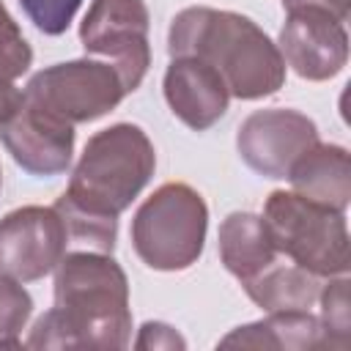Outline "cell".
Instances as JSON below:
<instances>
[{
	"label": "cell",
	"mask_w": 351,
	"mask_h": 351,
	"mask_svg": "<svg viewBox=\"0 0 351 351\" xmlns=\"http://www.w3.org/2000/svg\"><path fill=\"white\" fill-rule=\"evenodd\" d=\"M156 154L148 134L134 123H115L96 132L71 173L69 189L55 208L66 222L69 244L112 252L118 214L151 181Z\"/></svg>",
	"instance_id": "1"
},
{
	"label": "cell",
	"mask_w": 351,
	"mask_h": 351,
	"mask_svg": "<svg viewBox=\"0 0 351 351\" xmlns=\"http://www.w3.org/2000/svg\"><path fill=\"white\" fill-rule=\"evenodd\" d=\"M129 282L110 252L74 250L55 266V307L30 329V348H126Z\"/></svg>",
	"instance_id": "2"
},
{
	"label": "cell",
	"mask_w": 351,
	"mask_h": 351,
	"mask_svg": "<svg viewBox=\"0 0 351 351\" xmlns=\"http://www.w3.org/2000/svg\"><path fill=\"white\" fill-rule=\"evenodd\" d=\"M167 52L192 55L219 71L230 96L263 99L282 88L285 60L271 38L247 16L192 5L173 16Z\"/></svg>",
	"instance_id": "3"
},
{
	"label": "cell",
	"mask_w": 351,
	"mask_h": 351,
	"mask_svg": "<svg viewBox=\"0 0 351 351\" xmlns=\"http://www.w3.org/2000/svg\"><path fill=\"white\" fill-rule=\"evenodd\" d=\"M261 222L274 250L304 271L321 280L348 271V228L343 211L277 189L269 195Z\"/></svg>",
	"instance_id": "4"
},
{
	"label": "cell",
	"mask_w": 351,
	"mask_h": 351,
	"mask_svg": "<svg viewBox=\"0 0 351 351\" xmlns=\"http://www.w3.org/2000/svg\"><path fill=\"white\" fill-rule=\"evenodd\" d=\"M208 208L189 184H162L132 219V244L137 258L156 271L189 269L206 241Z\"/></svg>",
	"instance_id": "5"
},
{
	"label": "cell",
	"mask_w": 351,
	"mask_h": 351,
	"mask_svg": "<svg viewBox=\"0 0 351 351\" xmlns=\"http://www.w3.org/2000/svg\"><path fill=\"white\" fill-rule=\"evenodd\" d=\"M22 96L47 115L77 126L115 110L126 96V88L110 63L71 60L33 74Z\"/></svg>",
	"instance_id": "6"
},
{
	"label": "cell",
	"mask_w": 351,
	"mask_h": 351,
	"mask_svg": "<svg viewBox=\"0 0 351 351\" xmlns=\"http://www.w3.org/2000/svg\"><path fill=\"white\" fill-rule=\"evenodd\" d=\"M80 41L85 52L107 58L126 93L140 88L151 66L148 8L143 0H93L80 25Z\"/></svg>",
	"instance_id": "7"
},
{
	"label": "cell",
	"mask_w": 351,
	"mask_h": 351,
	"mask_svg": "<svg viewBox=\"0 0 351 351\" xmlns=\"http://www.w3.org/2000/svg\"><path fill=\"white\" fill-rule=\"evenodd\" d=\"M69 233L55 206H22L0 219V274L33 282L66 255Z\"/></svg>",
	"instance_id": "8"
},
{
	"label": "cell",
	"mask_w": 351,
	"mask_h": 351,
	"mask_svg": "<svg viewBox=\"0 0 351 351\" xmlns=\"http://www.w3.org/2000/svg\"><path fill=\"white\" fill-rule=\"evenodd\" d=\"M315 143V123L307 115L285 107L255 110L241 121L236 134V148L244 165L266 178H288L296 159Z\"/></svg>",
	"instance_id": "9"
},
{
	"label": "cell",
	"mask_w": 351,
	"mask_h": 351,
	"mask_svg": "<svg viewBox=\"0 0 351 351\" xmlns=\"http://www.w3.org/2000/svg\"><path fill=\"white\" fill-rule=\"evenodd\" d=\"M277 49L302 80H332L348 60L346 25L321 8H291Z\"/></svg>",
	"instance_id": "10"
},
{
	"label": "cell",
	"mask_w": 351,
	"mask_h": 351,
	"mask_svg": "<svg viewBox=\"0 0 351 351\" xmlns=\"http://www.w3.org/2000/svg\"><path fill=\"white\" fill-rule=\"evenodd\" d=\"M0 137L11 159L30 176H58L71 165L74 126L33 107L25 96L16 112L0 123Z\"/></svg>",
	"instance_id": "11"
},
{
	"label": "cell",
	"mask_w": 351,
	"mask_h": 351,
	"mask_svg": "<svg viewBox=\"0 0 351 351\" xmlns=\"http://www.w3.org/2000/svg\"><path fill=\"white\" fill-rule=\"evenodd\" d=\"M165 99L181 123L195 132H206L225 115L230 90L219 71L206 60L176 55L165 71Z\"/></svg>",
	"instance_id": "12"
},
{
	"label": "cell",
	"mask_w": 351,
	"mask_h": 351,
	"mask_svg": "<svg viewBox=\"0 0 351 351\" xmlns=\"http://www.w3.org/2000/svg\"><path fill=\"white\" fill-rule=\"evenodd\" d=\"M291 192L299 197L346 211L351 197V170H348V151L343 145H326L315 143L310 151H304L296 165L288 173Z\"/></svg>",
	"instance_id": "13"
},
{
	"label": "cell",
	"mask_w": 351,
	"mask_h": 351,
	"mask_svg": "<svg viewBox=\"0 0 351 351\" xmlns=\"http://www.w3.org/2000/svg\"><path fill=\"white\" fill-rule=\"evenodd\" d=\"M219 258L225 269L244 285L285 255L274 250L258 214L233 211L219 225Z\"/></svg>",
	"instance_id": "14"
},
{
	"label": "cell",
	"mask_w": 351,
	"mask_h": 351,
	"mask_svg": "<svg viewBox=\"0 0 351 351\" xmlns=\"http://www.w3.org/2000/svg\"><path fill=\"white\" fill-rule=\"evenodd\" d=\"M222 348H329L321 321L310 310L269 313L263 321L233 329L219 340Z\"/></svg>",
	"instance_id": "15"
},
{
	"label": "cell",
	"mask_w": 351,
	"mask_h": 351,
	"mask_svg": "<svg viewBox=\"0 0 351 351\" xmlns=\"http://www.w3.org/2000/svg\"><path fill=\"white\" fill-rule=\"evenodd\" d=\"M321 277L304 271L302 266L291 263L288 258H280L274 266H269L255 280L244 282L247 296L263 307L266 313H282V310H310L313 302L321 293Z\"/></svg>",
	"instance_id": "16"
},
{
	"label": "cell",
	"mask_w": 351,
	"mask_h": 351,
	"mask_svg": "<svg viewBox=\"0 0 351 351\" xmlns=\"http://www.w3.org/2000/svg\"><path fill=\"white\" fill-rule=\"evenodd\" d=\"M33 49L25 41L19 25L0 3V123H5L22 104L16 80L30 69Z\"/></svg>",
	"instance_id": "17"
},
{
	"label": "cell",
	"mask_w": 351,
	"mask_h": 351,
	"mask_svg": "<svg viewBox=\"0 0 351 351\" xmlns=\"http://www.w3.org/2000/svg\"><path fill=\"white\" fill-rule=\"evenodd\" d=\"M321 326L326 332L329 348H348L351 343V315H348V280L346 274L332 277L329 285L321 288Z\"/></svg>",
	"instance_id": "18"
},
{
	"label": "cell",
	"mask_w": 351,
	"mask_h": 351,
	"mask_svg": "<svg viewBox=\"0 0 351 351\" xmlns=\"http://www.w3.org/2000/svg\"><path fill=\"white\" fill-rule=\"evenodd\" d=\"M30 313V293L19 285V280L0 274V346H16V335L25 329Z\"/></svg>",
	"instance_id": "19"
},
{
	"label": "cell",
	"mask_w": 351,
	"mask_h": 351,
	"mask_svg": "<svg viewBox=\"0 0 351 351\" xmlns=\"http://www.w3.org/2000/svg\"><path fill=\"white\" fill-rule=\"evenodd\" d=\"M27 19L47 36H60L71 25L82 0H19Z\"/></svg>",
	"instance_id": "20"
},
{
	"label": "cell",
	"mask_w": 351,
	"mask_h": 351,
	"mask_svg": "<svg viewBox=\"0 0 351 351\" xmlns=\"http://www.w3.org/2000/svg\"><path fill=\"white\" fill-rule=\"evenodd\" d=\"M137 348H184V337L176 335L173 326L167 324H159V321H148L143 329H140V337L134 340Z\"/></svg>",
	"instance_id": "21"
},
{
	"label": "cell",
	"mask_w": 351,
	"mask_h": 351,
	"mask_svg": "<svg viewBox=\"0 0 351 351\" xmlns=\"http://www.w3.org/2000/svg\"><path fill=\"white\" fill-rule=\"evenodd\" d=\"M282 8L285 11H291V8H321V11H329V14H335L337 19L346 22L351 0H282Z\"/></svg>",
	"instance_id": "22"
},
{
	"label": "cell",
	"mask_w": 351,
	"mask_h": 351,
	"mask_svg": "<svg viewBox=\"0 0 351 351\" xmlns=\"http://www.w3.org/2000/svg\"><path fill=\"white\" fill-rule=\"evenodd\" d=\"M0 184H3V176H0Z\"/></svg>",
	"instance_id": "23"
}]
</instances>
